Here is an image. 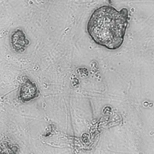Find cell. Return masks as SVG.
<instances>
[{
    "label": "cell",
    "instance_id": "cell-2",
    "mask_svg": "<svg viewBox=\"0 0 154 154\" xmlns=\"http://www.w3.org/2000/svg\"><path fill=\"white\" fill-rule=\"evenodd\" d=\"M38 89L34 82L27 79L21 84L19 90V98L23 103L28 102L38 97Z\"/></svg>",
    "mask_w": 154,
    "mask_h": 154
},
{
    "label": "cell",
    "instance_id": "cell-3",
    "mask_svg": "<svg viewBox=\"0 0 154 154\" xmlns=\"http://www.w3.org/2000/svg\"><path fill=\"white\" fill-rule=\"evenodd\" d=\"M10 42L13 49L17 53L24 52L29 43L26 34L21 29H17L12 33Z\"/></svg>",
    "mask_w": 154,
    "mask_h": 154
},
{
    "label": "cell",
    "instance_id": "cell-1",
    "mask_svg": "<svg viewBox=\"0 0 154 154\" xmlns=\"http://www.w3.org/2000/svg\"><path fill=\"white\" fill-rule=\"evenodd\" d=\"M128 19V10L126 8L118 11L113 6L103 5L91 14L87 30L96 44L110 50H116L123 43Z\"/></svg>",
    "mask_w": 154,
    "mask_h": 154
}]
</instances>
